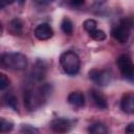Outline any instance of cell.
Segmentation results:
<instances>
[{"label": "cell", "instance_id": "6da1fadb", "mask_svg": "<svg viewBox=\"0 0 134 134\" xmlns=\"http://www.w3.org/2000/svg\"><path fill=\"white\" fill-rule=\"evenodd\" d=\"M51 92V87L48 84H43L39 87H31L24 91V104L29 111L39 109L44 105L48 95Z\"/></svg>", "mask_w": 134, "mask_h": 134}, {"label": "cell", "instance_id": "7a4b0ae2", "mask_svg": "<svg viewBox=\"0 0 134 134\" xmlns=\"http://www.w3.org/2000/svg\"><path fill=\"white\" fill-rule=\"evenodd\" d=\"M0 66L5 69L23 70L27 66V58L19 52H5L0 55Z\"/></svg>", "mask_w": 134, "mask_h": 134}, {"label": "cell", "instance_id": "3957f363", "mask_svg": "<svg viewBox=\"0 0 134 134\" xmlns=\"http://www.w3.org/2000/svg\"><path fill=\"white\" fill-rule=\"evenodd\" d=\"M60 64L68 75H75L80 71L81 61L79 55L73 51H66L60 57Z\"/></svg>", "mask_w": 134, "mask_h": 134}, {"label": "cell", "instance_id": "277c9868", "mask_svg": "<svg viewBox=\"0 0 134 134\" xmlns=\"http://www.w3.org/2000/svg\"><path fill=\"white\" fill-rule=\"evenodd\" d=\"M133 22L131 18H125L122 19L112 30L113 38L119 42V43H126L129 40L131 28H132Z\"/></svg>", "mask_w": 134, "mask_h": 134}, {"label": "cell", "instance_id": "5b68a950", "mask_svg": "<svg viewBox=\"0 0 134 134\" xmlns=\"http://www.w3.org/2000/svg\"><path fill=\"white\" fill-rule=\"evenodd\" d=\"M116 64H117V67H118L121 75L125 79L132 81L133 75H134V67H133V63H132L130 55L120 54L116 60Z\"/></svg>", "mask_w": 134, "mask_h": 134}, {"label": "cell", "instance_id": "8992f818", "mask_svg": "<svg viewBox=\"0 0 134 134\" xmlns=\"http://www.w3.org/2000/svg\"><path fill=\"white\" fill-rule=\"evenodd\" d=\"M89 79L93 83H95V84H97L99 86H106L111 81V74L107 70H103V69H91L89 71Z\"/></svg>", "mask_w": 134, "mask_h": 134}, {"label": "cell", "instance_id": "52a82bcc", "mask_svg": "<svg viewBox=\"0 0 134 134\" xmlns=\"http://www.w3.org/2000/svg\"><path fill=\"white\" fill-rule=\"evenodd\" d=\"M72 127V124L69 119L67 118H63V117H58L54 118L51 122H50V128L52 131L57 132V133H66L68 131H70Z\"/></svg>", "mask_w": 134, "mask_h": 134}, {"label": "cell", "instance_id": "ba28073f", "mask_svg": "<svg viewBox=\"0 0 134 134\" xmlns=\"http://www.w3.org/2000/svg\"><path fill=\"white\" fill-rule=\"evenodd\" d=\"M34 34H35L36 38L39 40H48L53 36V30L49 24L41 23L35 28Z\"/></svg>", "mask_w": 134, "mask_h": 134}, {"label": "cell", "instance_id": "9c48e42d", "mask_svg": "<svg viewBox=\"0 0 134 134\" xmlns=\"http://www.w3.org/2000/svg\"><path fill=\"white\" fill-rule=\"evenodd\" d=\"M45 74H46V66L44 65L43 62L38 61L31 70V74H30L31 81L32 82H42Z\"/></svg>", "mask_w": 134, "mask_h": 134}, {"label": "cell", "instance_id": "30bf717a", "mask_svg": "<svg viewBox=\"0 0 134 134\" xmlns=\"http://www.w3.org/2000/svg\"><path fill=\"white\" fill-rule=\"evenodd\" d=\"M120 108L124 112L128 114L134 113V95L133 93H126L124 94L121 100H120Z\"/></svg>", "mask_w": 134, "mask_h": 134}, {"label": "cell", "instance_id": "8fae6325", "mask_svg": "<svg viewBox=\"0 0 134 134\" xmlns=\"http://www.w3.org/2000/svg\"><path fill=\"white\" fill-rule=\"evenodd\" d=\"M67 100L68 103L75 107V108H81L85 105V97H84V94L82 92H79V91H73L71 92L68 97H67Z\"/></svg>", "mask_w": 134, "mask_h": 134}, {"label": "cell", "instance_id": "7c38bea8", "mask_svg": "<svg viewBox=\"0 0 134 134\" xmlns=\"http://www.w3.org/2000/svg\"><path fill=\"white\" fill-rule=\"evenodd\" d=\"M90 96L93 100V103L95 104V106L99 109H106L107 108V100H106V97L97 90L95 89H92L90 91Z\"/></svg>", "mask_w": 134, "mask_h": 134}, {"label": "cell", "instance_id": "4fadbf2b", "mask_svg": "<svg viewBox=\"0 0 134 134\" xmlns=\"http://www.w3.org/2000/svg\"><path fill=\"white\" fill-rule=\"evenodd\" d=\"M23 22L21 19L19 18H16V19H13L9 23V31L13 34V35H21L22 31H23Z\"/></svg>", "mask_w": 134, "mask_h": 134}, {"label": "cell", "instance_id": "5bb4252c", "mask_svg": "<svg viewBox=\"0 0 134 134\" xmlns=\"http://www.w3.org/2000/svg\"><path fill=\"white\" fill-rule=\"evenodd\" d=\"M88 132L92 134H106L108 132V129L102 122H94L88 128Z\"/></svg>", "mask_w": 134, "mask_h": 134}, {"label": "cell", "instance_id": "9a60e30c", "mask_svg": "<svg viewBox=\"0 0 134 134\" xmlns=\"http://www.w3.org/2000/svg\"><path fill=\"white\" fill-rule=\"evenodd\" d=\"M61 28H62V30H63L64 34H66V35H71L72 31H73V24H72L71 20H70L69 18L65 17V18L62 20V22H61Z\"/></svg>", "mask_w": 134, "mask_h": 134}, {"label": "cell", "instance_id": "2e32d148", "mask_svg": "<svg viewBox=\"0 0 134 134\" xmlns=\"http://www.w3.org/2000/svg\"><path fill=\"white\" fill-rule=\"evenodd\" d=\"M4 99H5L6 104L9 107H12L14 110L18 111V109H19V107H18V99H17V97H16L15 94H13L10 92L9 93H6L5 96H4Z\"/></svg>", "mask_w": 134, "mask_h": 134}, {"label": "cell", "instance_id": "e0dca14e", "mask_svg": "<svg viewBox=\"0 0 134 134\" xmlns=\"http://www.w3.org/2000/svg\"><path fill=\"white\" fill-rule=\"evenodd\" d=\"M14 128V124L10 120H7L5 118H0V132L6 133L12 131Z\"/></svg>", "mask_w": 134, "mask_h": 134}, {"label": "cell", "instance_id": "ac0fdd59", "mask_svg": "<svg viewBox=\"0 0 134 134\" xmlns=\"http://www.w3.org/2000/svg\"><path fill=\"white\" fill-rule=\"evenodd\" d=\"M88 34H89L90 38H92L95 41H103V40L106 39L105 31L104 30H100V29H97V28L94 29V30H92V31H90V32H88Z\"/></svg>", "mask_w": 134, "mask_h": 134}, {"label": "cell", "instance_id": "d6986e66", "mask_svg": "<svg viewBox=\"0 0 134 134\" xmlns=\"http://www.w3.org/2000/svg\"><path fill=\"white\" fill-rule=\"evenodd\" d=\"M83 27H84V29L87 32H90V31H92V30H94V29L97 28V23L93 19H87L86 21H84Z\"/></svg>", "mask_w": 134, "mask_h": 134}, {"label": "cell", "instance_id": "ffe728a7", "mask_svg": "<svg viewBox=\"0 0 134 134\" xmlns=\"http://www.w3.org/2000/svg\"><path fill=\"white\" fill-rule=\"evenodd\" d=\"M8 86H9V80H8V77L4 73L0 72V90H5Z\"/></svg>", "mask_w": 134, "mask_h": 134}, {"label": "cell", "instance_id": "44dd1931", "mask_svg": "<svg viewBox=\"0 0 134 134\" xmlns=\"http://www.w3.org/2000/svg\"><path fill=\"white\" fill-rule=\"evenodd\" d=\"M21 132H24V133H38V129L31 127V126H28V125H24L22 126L21 128Z\"/></svg>", "mask_w": 134, "mask_h": 134}, {"label": "cell", "instance_id": "7402d4cb", "mask_svg": "<svg viewBox=\"0 0 134 134\" xmlns=\"http://www.w3.org/2000/svg\"><path fill=\"white\" fill-rule=\"evenodd\" d=\"M85 3V0H70V4L73 7H81Z\"/></svg>", "mask_w": 134, "mask_h": 134}, {"label": "cell", "instance_id": "603a6c76", "mask_svg": "<svg viewBox=\"0 0 134 134\" xmlns=\"http://www.w3.org/2000/svg\"><path fill=\"white\" fill-rule=\"evenodd\" d=\"M16 0H0V9H2L3 7L12 4L13 2H15Z\"/></svg>", "mask_w": 134, "mask_h": 134}, {"label": "cell", "instance_id": "cb8c5ba5", "mask_svg": "<svg viewBox=\"0 0 134 134\" xmlns=\"http://www.w3.org/2000/svg\"><path fill=\"white\" fill-rule=\"evenodd\" d=\"M126 133H133L134 132V124L133 122H131V124H129V126L126 128Z\"/></svg>", "mask_w": 134, "mask_h": 134}, {"label": "cell", "instance_id": "d4e9b609", "mask_svg": "<svg viewBox=\"0 0 134 134\" xmlns=\"http://www.w3.org/2000/svg\"><path fill=\"white\" fill-rule=\"evenodd\" d=\"M37 2H39V3H43V4H45V3H49V2H52L53 0H36Z\"/></svg>", "mask_w": 134, "mask_h": 134}, {"label": "cell", "instance_id": "484cf974", "mask_svg": "<svg viewBox=\"0 0 134 134\" xmlns=\"http://www.w3.org/2000/svg\"><path fill=\"white\" fill-rule=\"evenodd\" d=\"M2 31H3V28H2V25H1V23H0V37H1V35H2Z\"/></svg>", "mask_w": 134, "mask_h": 134}]
</instances>
